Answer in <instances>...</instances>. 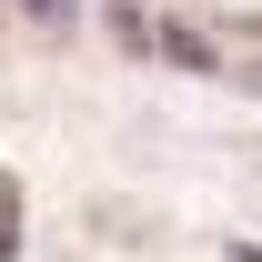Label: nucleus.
I'll list each match as a JSON object with an SVG mask.
<instances>
[{"instance_id": "obj_1", "label": "nucleus", "mask_w": 262, "mask_h": 262, "mask_svg": "<svg viewBox=\"0 0 262 262\" xmlns=\"http://www.w3.org/2000/svg\"><path fill=\"white\" fill-rule=\"evenodd\" d=\"M20 10H31V20H71V0H20Z\"/></svg>"}]
</instances>
